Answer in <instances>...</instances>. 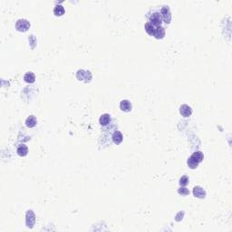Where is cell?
<instances>
[{"instance_id": "1", "label": "cell", "mask_w": 232, "mask_h": 232, "mask_svg": "<svg viewBox=\"0 0 232 232\" xmlns=\"http://www.w3.org/2000/svg\"><path fill=\"white\" fill-rule=\"evenodd\" d=\"M149 23L150 24H152L155 28L160 27L161 26V23H162V17H161L160 13L154 12L153 14V16H150L149 17Z\"/></svg>"}, {"instance_id": "2", "label": "cell", "mask_w": 232, "mask_h": 232, "mask_svg": "<svg viewBox=\"0 0 232 232\" xmlns=\"http://www.w3.org/2000/svg\"><path fill=\"white\" fill-rule=\"evenodd\" d=\"M30 27V23L26 19H18L16 24V28L17 31L20 32H26Z\"/></svg>"}, {"instance_id": "3", "label": "cell", "mask_w": 232, "mask_h": 232, "mask_svg": "<svg viewBox=\"0 0 232 232\" xmlns=\"http://www.w3.org/2000/svg\"><path fill=\"white\" fill-rule=\"evenodd\" d=\"M160 15L162 17V20H164V22L166 24H169L170 19H171V16H170V11L169 6H163L160 10Z\"/></svg>"}, {"instance_id": "4", "label": "cell", "mask_w": 232, "mask_h": 232, "mask_svg": "<svg viewBox=\"0 0 232 232\" xmlns=\"http://www.w3.org/2000/svg\"><path fill=\"white\" fill-rule=\"evenodd\" d=\"M120 108L122 111L123 112H131L132 111V103L130 102V101L128 100H122L120 103Z\"/></svg>"}, {"instance_id": "5", "label": "cell", "mask_w": 232, "mask_h": 232, "mask_svg": "<svg viewBox=\"0 0 232 232\" xmlns=\"http://www.w3.org/2000/svg\"><path fill=\"white\" fill-rule=\"evenodd\" d=\"M180 112L184 117H189V116L192 113V110L190 106H188L187 104H183L180 108Z\"/></svg>"}, {"instance_id": "6", "label": "cell", "mask_w": 232, "mask_h": 232, "mask_svg": "<svg viewBox=\"0 0 232 232\" xmlns=\"http://www.w3.org/2000/svg\"><path fill=\"white\" fill-rule=\"evenodd\" d=\"M193 194H194L195 197H197V198L203 199V198H205V196H206V191L201 187L197 186L193 190Z\"/></svg>"}, {"instance_id": "7", "label": "cell", "mask_w": 232, "mask_h": 232, "mask_svg": "<svg viewBox=\"0 0 232 232\" xmlns=\"http://www.w3.org/2000/svg\"><path fill=\"white\" fill-rule=\"evenodd\" d=\"M122 140H123V136H122V134L121 132L116 131V132L112 134V141H113L114 143L120 144V143L122 142Z\"/></svg>"}, {"instance_id": "8", "label": "cell", "mask_w": 232, "mask_h": 232, "mask_svg": "<svg viewBox=\"0 0 232 232\" xmlns=\"http://www.w3.org/2000/svg\"><path fill=\"white\" fill-rule=\"evenodd\" d=\"M100 124L102 126H106L110 123L111 122V117H110V114L108 113H104L102 115H101V117H100Z\"/></svg>"}, {"instance_id": "9", "label": "cell", "mask_w": 232, "mask_h": 232, "mask_svg": "<svg viewBox=\"0 0 232 232\" xmlns=\"http://www.w3.org/2000/svg\"><path fill=\"white\" fill-rule=\"evenodd\" d=\"M37 120L34 115L29 116L26 121V125L28 127V128H33V127H34L37 125Z\"/></svg>"}, {"instance_id": "10", "label": "cell", "mask_w": 232, "mask_h": 232, "mask_svg": "<svg viewBox=\"0 0 232 232\" xmlns=\"http://www.w3.org/2000/svg\"><path fill=\"white\" fill-rule=\"evenodd\" d=\"M164 36H165V30H164L163 27L160 26V27H157V28L155 29L153 37H155L158 38V39H160V38H162Z\"/></svg>"}, {"instance_id": "11", "label": "cell", "mask_w": 232, "mask_h": 232, "mask_svg": "<svg viewBox=\"0 0 232 232\" xmlns=\"http://www.w3.org/2000/svg\"><path fill=\"white\" fill-rule=\"evenodd\" d=\"M27 153H28V148L25 144H22L17 148V154L19 156L24 157L27 154Z\"/></svg>"}, {"instance_id": "12", "label": "cell", "mask_w": 232, "mask_h": 232, "mask_svg": "<svg viewBox=\"0 0 232 232\" xmlns=\"http://www.w3.org/2000/svg\"><path fill=\"white\" fill-rule=\"evenodd\" d=\"M54 14L56 16H61L64 14V8L63 6L61 5H57L54 6Z\"/></svg>"}, {"instance_id": "13", "label": "cell", "mask_w": 232, "mask_h": 232, "mask_svg": "<svg viewBox=\"0 0 232 232\" xmlns=\"http://www.w3.org/2000/svg\"><path fill=\"white\" fill-rule=\"evenodd\" d=\"M24 80L26 81V83H29V84H32L34 82V80H36V75H34V73L32 72H28L25 74L24 76Z\"/></svg>"}, {"instance_id": "14", "label": "cell", "mask_w": 232, "mask_h": 232, "mask_svg": "<svg viewBox=\"0 0 232 232\" xmlns=\"http://www.w3.org/2000/svg\"><path fill=\"white\" fill-rule=\"evenodd\" d=\"M193 160H195L197 162H198V163H200V162H201L202 161V160H203V158H204V156H203V153H201V152H196V153H194L191 156H190Z\"/></svg>"}, {"instance_id": "15", "label": "cell", "mask_w": 232, "mask_h": 232, "mask_svg": "<svg viewBox=\"0 0 232 232\" xmlns=\"http://www.w3.org/2000/svg\"><path fill=\"white\" fill-rule=\"evenodd\" d=\"M145 31L150 34V36H153L154 34V32H155V27L152 25V24H150L149 22H147L146 24H145Z\"/></svg>"}, {"instance_id": "16", "label": "cell", "mask_w": 232, "mask_h": 232, "mask_svg": "<svg viewBox=\"0 0 232 232\" xmlns=\"http://www.w3.org/2000/svg\"><path fill=\"white\" fill-rule=\"evenodd\" d=\"M188 165H189V167H190V169H195V168L198 167L199 163H198V162H197L195 160H193L191 157H190V158L188 159Z\"/></svg>"}, {"instance_id": "17", "label": "cell", "mask_w": 232, "mask_h": 232, "mask_svg": "<svg viewBox=\"0 0 232 232\" xmlns=\"http://www.w3.org/2000/svg\"><path fill=\"white\" fill-rule=\"evenodd\" d=\"M189 183V178L187 176H182L180 180V186H186V185Z\"/></svg>"}, {"instance_id": "18", "label": "cell", "mask_w": 232, "mask_h": 232, "mask_svg": "<svg viewBox=\"0 0 232 232\" xmlns=\"http://www.w3.org/2000/svg\"><path fill=\"white\" fill-rule=\"evenodd\" d=\"M178 192H179L180 194H181V195H188V194H189V190H188L186 188H180V189L178 190Z\"/></svg>"}]
</instances>
